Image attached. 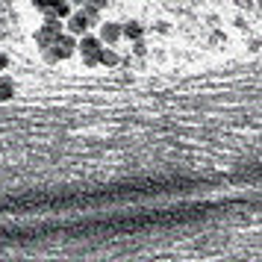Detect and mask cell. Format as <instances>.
Segmentation results:
<instances>
[{"instance_id":"5b68a950","label":"cell","mask_w":262,"mask_h":262,"mask_svg":"<svg viewBox=\"0 0 262 262\" xmlns=\"http://www.w3.org/2000/svg\"><path fill=\"white\" fill-rule=\"evenodd\" d=\"M59 3H62V0H33V6H36L41 15H50L56 6H59Z\"/></svg>"},{"instance_id":"52a82bcc","label":"cell","mask_w":262,"mask_h":262,"mask_svg":"<svg viewBox=\"0 0 262 262\" xmlns=\"http://www.w3.org/2000/svg\"><path fill=\"white\" fill-rule=\"evenodd\" d=\"M9 97H12V80L3 77L0 80V100H9Z\"/></svg>"},{"instance_id":"9c48e42d","label":"cell","mask_w":262,"mask_h":262,"mask_svg":"<svg viewBox=\"0 0 262 262\" xmlns=\"http://www.w3.org/2000/svg\"><path fill=\"white\" fill-rule=\"evenodd\" d=\"M0 80H3V77H0Z\"/></svg>"},{"instance_id":"277c9868","label":"cell","mask_w":262,"mask_h":262,"mask_svg":"<svg viewBox=\"0 0 262 262\" xmlns=\"http://www.w3.org/2000/svg\"><path fill=\"white\" fill-rule=\"evenodd\" d=\"M121 62V56L115 53L112 48H103V53H100V65H106V68H115Z\"/></svg>"},{"instance_id":"3957f363","label":"cell","mask_w":262,"mask_h":262,"mask_svg":"<svg viewBox=\"0 0 262 262\" xmlns=\"http://www.w3.org/2000/svg\"><path fill=\"white\" fill-rule=\"evenodd\" d=\"M97 38H100L103 45H115V41H121V38H124V33H121V21H103V24L97 27Z\"/></svg>"},{"instance_id":"7a4b0ae2","label":"cell","mask_w":262,"mask_h":262,"mask_svg":"<svg viewBox=\"0 0 262 262\" xmlns=\"http://www.w3.org/2000/svg\"><path fill=\"white\" fill-rule=\"evenodd\" d=\"M103 48H106V45H103L97 36H92V33H85V36L77 41V53H80V59H83L85 65H97Z\"/></svg>"},{"instance_id":"6da1fadb","label":"cell","mask_w":262,"mask_h":262,"mask_svg":"<svg viewBox=\"0 0 262 262\" xmlns=\"http://www.w3.org/2000/svg\"><path fill=\"white\" fill-rule=\"evenodd\" d=\"M97 21V12L95 9H89V6H83V9H77V12H71V18L65 21V33L74 38H83L92 27H95Z\"/></svg>"},{"instance_id":"8992f818","label":"cell","mask_w":262,"mask_h":262,"mask_svg":"<svg viewBox=\"0 0 262 262\" xmlns=\"http://www.w3.org/2000/svg\"><path fill=\"white\" fill-rule=\"evenodd\" d=\"M121 33H124V38H142L144 30L136 21H130V24H121Z\"/></svg>"},{"instance_id":"ba28073f","label":"cell","mask_w":262,"mask_h":262,"mask_svg":"<svg viewBox=\"0 0 262 262\" xmlns=\"http://www.w3.org/2000/svg\"><path fill=\"white\" fill-rule=\"evenodd\" d=\"M6 65H9V59H6V53H0V71H6Z\"/></svg>"}]
</instances>
